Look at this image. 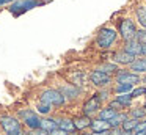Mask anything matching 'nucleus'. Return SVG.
Listing matches in <instances>:
<instances>
[{
	"label": "nucleus",
	"instance_id": "obj_25",
	"mask_svg": "<svg viewBox=\"0 0 146 135\" xmlns=\"http://www.w3.org/2000/svg\"><path fill=\"white\" fill-rule=\"evenodd\" d=\"M145 110L143 108H133L132 110V116L133 118H143V116H145Z\"/></svg>",
	"mask_w": 146,
	"mask_h": 135
},
{
	"label": "nucleus",
	"instance_id": "obj_21",
	"mask_svg": "<svg viewBox=\"0 0 146 135\" xmlns=\"http://www.w3.org/2000/svg\"><path fill=\"white\" fill-rule=\"evenodd\" d=\"M137 124H138L137 118H133V119H126V121L123 122V129H124V130H132V129H135Z\"/></svg>",
	"mask_w": 146,
	"mask_h": 135
},
{
	"label": "nucleus",
	"instance_id": "obj_23",
	"mask_svg": "<svg viewBox=\"0 0 146 135\" xmlns=\"http://www.w3.org/2000/svg\"><path fill=\"white\" fill-rule=\"evenodd\" d=\"M116 99L119 100V102L123 104V105H129V104H130V100H132V94L124 93V94H121V96H118Z\"/></svg>",
	"mask_w": 146,
	"mask_h": 135
},
{
	"label": "nucleus",
	"instance_id": "obj_31",
	"mask_svg": "<svg viewBox=\"0 0 146 135\" xmlns=\"http://www.w3.org/2000/svg\"><path fill=\"white\" fill-rule=\"evenodd\" d=\"M50 135H68L66 134V130H64V129H55V130H52L50 132Z\"/></svg>",
	"mask_w": 146,
	"mask_h": 135
},
{
	"label": "nucleus",
	"instance_id": "obj_27",
	"mask_svg": "<svg viewBox=\"0 0 146 135\" xmlns=\"http://www.w3.org/2000/svg\"><path fill=\"white\" fill-rule=\"evenodd\" d=\"M29 135H49V132L41 129V127H38V129H33L32 132H29Z\"/></svg>",
	"mask_w": 146,
	"mask_h": 135
},
{
	"label": "nucleus",
	"instance_id": "obj_15",
	"mask_svg": "<svg viewBox=\"0 0 146 135\" xmlns=\"http://www.w3.org/2000/svg\"><path fill=\"white\" fill-rule=\"evenodd\" d=\"M116 115V110L115 108H111V107H108V108H105V110H101V113H99V118L101 119H105V121H110L113 116Z\"/></svg>",
	"mask_w": 146,
	"mask_h": 135
},
{
	"label": "nucleus",
	"instance_id": "obj_3",
	"mask_svg": "<svg viewBox=\"0 0 146 135\" xmlns=\"http://www.w3.org/2000/svg\"><path fill=\"white\" fill-rule=\"evenodd\" d=\"M0 124H2L3 130L7 132L8 135H22L19 121L14 119L13 116H2V118H0Z\"/></svg>",
	"mask_w": 146,
	"mask_h": 135
},
{
	"label": "nucleus",
	"instance_id": "obj_10",
	"mask_svg": "<svg viewBox=\"0 0 146 135\" xmlns=\"http://www.w3.org/2000/svg\"><path fill=\"white\" fill-rule=\"evenodd\" d=\"M141 49H143L141 43H138V41H135V39H130L126 43V49L124 50H127V52L132 53V55H140V53H141Z\"/></svg>",
	"mask_w": 146,
	"mask_h": 135
},
{
	"label": "nucleus",
	"instance_id": "obj_22",
	"mask_svg": "<svg viewBox=\"0 0 146 135\" xmlns=\"http://www.w3.org/2000/svg\"><path fill=\"white\" fill-rule=\"evenodd\" d=\"M132 86L133 85H130V83H119V85H116L115 91H116V93H129V91L132 90Z\"/></svg>",
	"mask_w": 146,
	"mask_h": 135
},
{
	"label": "nucleus",
	"instance_id": "obj_33",
	"mask_svg": "<svg viewBox=\"0 0 146 135\" xmlns=\"http://www.w3.org/2000/svg\"><path fill=\"white\" fill-rule=\"evenodd\" d=\"M123 132H121L119 127H113V130H110V135H121Z\"/></svg>",
	"mask_w": 146,
	"mask_h": 135
},
{
	"label": "nucleus",
	"instance_id": "obj_29",
	"mask_svg": "<svg viewBox=\"0 0 146 135\" xmlns=\"http://www.w3.org/2000/svg\"><path fill=\"white\" fill-rule=\"evenodd\" d=\"M130 94H132V97H137V96H141V94H146V88H137V90H133Z\"/></svg>",
	"mask_w": 146,
	"mask_h": 135
},
{
	"label": "nucleus",
	"instance_id": "obj_11",
	"mask_svg": "<svg viewBox=\"0 0 146 135\" xmlns=\"http://www.w3.org/2000/svg\"><path fill=\"white\" fill-rule=\"evenodd\" d=\"M110 121H105V119H94V121H91V129L94 132H101V130H108L110 129Z\"/></svg>",
	"mask_w": 146,
	"mask_h": 135
},
{
	"label": "nucleus",
	"instance_id": "obj_20",
	"mask_svg": "<svg viewBox=\"0 0 146 135\" xmlns=\"http://www.w3.org/2000/svg\"><path fill=\"white\" fill-rule=\"evenodd\" d=\"M61 93H63L64 96H68V97H77L79 91H77L76 86H69V85H66V86L61 88Z\"/></svg>",
	"mask_w": 146,
	"mask_h": 135
},
{
	"label": "nucleus",
	"instance_id": "obj_35",
	"mask_svg": "<svg viewBox=\"0 0 146 135\" xmlns=\"http://www.w3.org/2000/svg\"><path fill=\"white\" fill-rule=\"evenodd\" d=\"M10 2H14V0H0V6L5 5V3H10Z\"/></svg>",
	"mask_w": 146,
	"mask_h": 135
},
{
	"label": "nucleus",
	"instance_id": "obj_37",
	"mask_svg": "<svg viewBox=\"0 0 146 135\" xmlns=\"http://www.w3.org/2000/svg\"><path fill=\"white\" fill-rule=\"evenodd\" d=\"M123 135H132V132H130V130H124Z\"/></svg>",
	"mask_w": 146,
	"mask_h": 135
},
{
	"label": "nucleus",
	"instance_id": "obj_41",
	"mask_svg": "<svg viewBox=\"0 0 146 135\" xmlns=\"http://www.w3.org/2000/svg\"><path fill=\"white\" fill-rule=\"evenodd\" d=\"M86 135H88V134H86Z\"/></svg>",
	"mask_w": 146,
	"mask_h": 135
},
{
	"label": "nucleus",
	"instance_id": "obj_1",
	"mask_svg": "<svg viewBox=\"0 0 146 135\" xmlns=\"http://www.w3.org/2000/svg\"><path fill=\"white\" fill-rule=\"evenodd\" d=\"M115 41H116V31L113 28H102L96 38V44L101 49H108Z\"/></svg>",
	"mask_w": 146,
	"mask_h": 135
},
{
	"label": "nucleus",
	"instance_id": "obj_18",
	"mask_svg": "<svg viewBox=\"0 0 146 135\" xmlns=\"http://www.w3.org/2000/svg\"><path fill=\"white\" fill-rule=\"evenodd\" d=\"M58 126H60L61 129H64L66 132H74V130H76L74 121H71V119H61V121L58 122Z\"/></svg>",
	"mask_w": 146,
	"mask_h": 135
},
{
	"label": "nucleus",
	"instance_id": "obj_2",
	"mask_svg": "<svg viewBox=\"0 0 146 135\" xmlns=\"http://www.w3.org/2000/svg\"><path fill=\"white\" fill-rule=\"evenodd\" d=\"M39 99H41L42 104H47V105H63L66 97L58 90H46Z\"/></svg>",
	"mask_w": 146,
	"mask_h": 135
},
{
	"label": "nucleus",
	"instance_id": "obj_34",
	"mask_svg": "<svg viewBox=\"0 0 146 135\" xmlns=\"http://www.w3.org/2000/svg\"><path fill=\"white\" fill-rule=\"evenodd\" d=\"M91 135H110V132L108 130H101V132H94V134H91Z\"/></svg>",
	"mask_w": 146,
	"mask_h": 135
},
{
	"label": "nucleus",
	"instance_id": "obj_5",
	"mask_svg": "<svg viewBox=\"0 0 146 135\" xmlns=\"http://www.w3.org/2000/svg\"><path fill=\"white\" fill-rule=\"evenodd\" d=\"M91 82L96 85V86H102V85H107L108 82H110V75L107 74V72L101 71V69H98V71H93L91 72Z\"/></svg>",
	"mask_w": 146,
	"mask_h": 135
},
{
	"label": "nucleus",
	"instance_id": "obj_17",
	"mask_svg": "<svg viewBox=\"0 0 146 135\" xmlns=\"http://www.w3.org/2000/svg\"><path fill=\"white\" fill-rule=\"evenodd\" d=\"M126 119H127V116L124 115V113H116V115L110 119V124H111V127H118V126L123 124Z\"/></svg>",
	"mask_w": 146,
	"mask_h": 135
},
{
	"label": "nucleus",
	"instance_id": "obj_30",
	"mask_svg": "<svg viewBox=\"0 0 146 135\" xmlns=\"http://www.w3.org/2000/svg\"><path fill=\"white\" fill-rule=\"evenodd\" d=\"M146 130V121H141L135 126V132H145Z\"/></svg>",
	"mask_w": 146,
	"mask_h": 135
},
{
	"label": "nucleus",
	"instance_id": "obj_13",
	"mask_svg": "<svg viewBox=\"0 0 146 135\" xmlns=\"http://www.w3.org/2000/svg\"><path fill=\"white\" fill-rule=\"evenodd\" d=\"M74 126H76V129H85V127H88V126H91V119L88 118V115L82 116V118H77L76 121H74Z\"/></svg>",
	"mask_w": 146,
	"mask_h": 135
},
{
	"label": "nucleus",
	"instance_id": "obj_8",
	"mask_svg": "<svg viewBox=\"0 0 146 135\" xmlns=\"http://www.w3.org/2000/svg\"><path fill=\"white\" fill-rule=\"evenodd\" d=\"M39 3H42V2H39V0H27V2H21V3H16V5L11 6V11L16 13V14H19L21 11H29V9H32L33 6L39 5Z\"/></svg>",
	"mask_w": 146,
	"mask_h": 135
},
{
	"label": "nucleus",
	"instance_id": "obj_40",
	"mask_svg": "<svg viewBox=\"0 0 146 135\" xmlns=\"http://www.w3.org/2000/svg\"><path fill=\"white\" fill-rule=\"evenodd\" d=\"M145 82H146V77H145Z\"/></svg>",
	"mask_w": 146,
	"mask_h": 135
},
{
	"label": "nucleus",
	"instance_id": "obj_4",
	"mask_svg": "<svg viewBox=\"0 0 146 135\" xmlns=\"http://www.w3.org/2000/svg\"><path fill=\"white\" fill-rule=\"evenodd\" d=\"M119 33L126 41L135 39L137 28H135V25H133V22L130 21V19H123V21L119 22Z\"/></svg>",
	"mask_w": 146,
	"mask_h": 135
},
{
	"label": "nucleus",
	"instance_id": "obj_28",
	"mask_svg": "<svg viewBox=\"0 0 146 135\" xmlns=\"http://www.w3.org/2000/svg\"><path fill=\"white\" fill-rule=\"evenodd\" d=\"M101 71H104V72H113V71H116V66L115 65H105V66H102L101 68Z\"/></svg>",
	"mask_w": 146,
	"mask_h": 135
},
{
	"label": "nucleus",
	"instance_id": "obj_6",
	"mask_svg": "<svg viewBox=\"0 0 146 135\" xmlns=\"http://www.w3.org/2000/svg\"><path fill=\"white\" fill-rule=\"evenodd\" d=\"M113 60L119 65H132L135 61V55L129 53L127 50H121V52H116L113 55Z\"/></svg>",
	"mask_w": 146,
	"mask_h": 135
},
{
	"label": "nucleus",
	"instance_id": "obj_26",
	"mask_svg": "<svg viewBox=\"0 0 146 135\" xmlns=\"http://www.w3.org/2000/svg\"><path fill=\"white\" fill-rule=\"evenodd\" d=\"M50 107L52 105H47V104H39V105H38V112L39 113H49V112H50Z\"/></svg>",
	"mask_w": 146,
	"mask_h": 135
},
{
	"label": "nucleus",
	"instance_id": "obj_32",
	"mask_svg": "<svg viewBox=\"0 0 146 135\" xmlns=\"http://www.w3.org/2000/svg\"><path fill=\"white\" fill-rule=\"evenodd\" d=\"M110 107H111V108H121V107H123V104H121L119 100L116 99L115 102H111V104H110Z\"/></svg>",
	"mask_w": 146,
	"mask_h": 135
},
{
	"label": "nucleus",
	"instance_id": "obj_19",
	"mask_svg": "<svg viewBox=\"0 0 146 135\" xmlns=\"http://www.w3.org/2000/svg\"><path fill=\"white\" fill-rule=\"evenodd\" d=\"M25 124L29 126V127H32V129H38L39 124H41V119H38L36 115H32V116H29V118L25 119Z\"/></svg>",
	"mask_w": 146,
	"mask_h": 135
},
{
	"label": "nucleus",
	"instance_id": "obj_39",
	"mask_svg": "<svg viewBox=\"0 0 146 135\" xmlns=\"http://www.w3.org/2000/svg\"><path fill=\"white\" fill-rule=\"evenodd\" d=\"M68 135H79V134H74V132H72V134H68Z\"/></svg>",
	"mask_w": 146,
	"mask_h": 135
},
{
	"label": "nucleus",
	"instance_id": "obj_14",
	"mask_svg": "<svg viewBox=\"0 0 146 135\" xmlns=\"http://www.w3.org/2000/svg\"><path fill=\"white\" fill-rule=\"evenodd\" d=\"M132 71H138V72H146V58H140L135 60L132 63Z\"/></svg>",
	"mask_w": 146,
	"mask_h": 135
},
{
	"label": "nucleus",
	"instance_id": "obj_38",
	"mask_svg": "<svg viewBox=\"0 0 146 135\" xmlns=\"http://www.w3.org/2000/svg\"><path fill=\"white\" fill-rule=\"evenodd\" d=\"M133 135H146V130L145 132H137V134H133Z\"/></svg>",
	"mask_w": 146,
	"mask_h": 135
},
{
	"label": "nucleus",
	"instance_id": "obj_36",
	"mask_svg": "<svg viewBox=\"0 0 146 135\" xmlns=\"http://www.w3.org/2000/svg\"><path fill=\"white\" fill-rule=\"evenodd\" d=\"M141 53H143V55H146V43L143 44V49H141Z\"/></svg>",
	"mask_w": 146,
	"mask_h": 135
},
{
	"label": "nucleus",
	"instance_id": "obj_12",
	"mask_svg": "<svg viewBox=\"0 0 146 135\" xmlns=\"http://www.w3.org/2000/svg\"><path fill=\"white\" fill-rule=\"evenodd\" d=\"M39 127L44 129V130H47V132H52V130H55V129H58L60 126H58V122L54 121V119H41Z\"/></svg>",
	"mask_w": 146,
	"mask_h": 135
},
{
	"label": "nucleus",
	"instance_id": "obj_16",
	"mask_svg": "<svg viewBox=\"0 0 146 135\" xmlns=\"http://www.w3.org/2000/svg\"><path fill=\"white\" fill-rule=\"evenodd\" d=\"M135 13H137V19H138V22L146 28V6H138Z\"/></svg>",
	"mask_w": 146,
	"mask_h": 135
},
{
	"label": "nucleus",
	"instance_id": "obj_7",
	"mask_svg": "<svg viewBox=\"0 0 146 135\" xmlns=\"http://www.w3.org/2000/svg\"><path fill=\"white\" fill-rule=\"evenodd\" d=\"M101 107V96H93L91 99H88L83 105V112L85 115H91V113L98 112V108Z\"/></svg>",
	"mask_w": 146,
	"mask_h": 135
},
{
	"label": "nucleus",
	"instance_id": "obj_24",
	"mask_svg": "<svg viewBox=\"0 0 146 135\" xmlns=\"http://www.w3.org/2000/svg\"><path fill=\"white\" fill-rule=\"evenodd\" d=\"M137 41L138 43H141V44H145L146 43V31L145 30H140V31H137Z\"/></svg>",
	"mask_w": 146,
	"mask_h": 135
},
{
	"label": "nucleus",
	"instance_id": "obj_9",
	"mask_svg": "<svg viewBox=\"0 0 146 135\" xmlns=\"http://www.w3.org/2000/svg\"><path fill=\"white\" fill-rule=\"evenodd\" d=\"M118 82L119 83H130V85H135L140 82V77L137 74H130V72H121L118 75Z\"/></svg>",
	"mask_w": 146,
	"mask_h": 135
}]
</instances>
